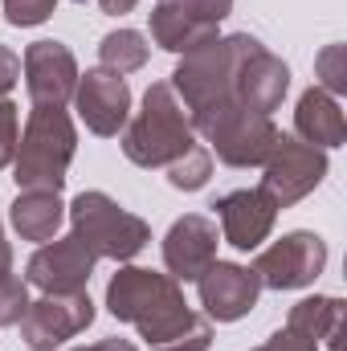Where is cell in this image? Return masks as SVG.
Listing matches in <instances>:
<instances>
[{"label": "cell", "instance_id": "6da1fadb", "mask_svg": "<svg viewBox=\"0 0 347 351\" xmlns=\"http://www.w3.org/2000/svg\"><path fill=\"white\" fill-rule=\"evenodd\" d=\"M106 306L115 319L135 323L139 339H147L152 351H208L213 343L208 319L188 311L180 282L168 274H152L139 265L119 269L106 286Z\"/></svg>", "mask_w": 347, "mask_h": 351}, {"label": "cell", "instance_id": "7a4b0ae2", "mask_svg": "<svg viewBox=\"0 0 347 351\" xmlns=\"http://www.w3.org/2000/svg\"><path fill=\"white\" fill-rule=\"evenodd\" d=\"M254 45H258V37L233 33V37H217V41L184 53V62L172 74V90L184 102L188 119H192V131H200L225 106L237 102L233 98V82H237V70H241V62H246V53Z\"/></svg>", "mask_w": 347, "mask_h": 351}, {"label": "cell", "instance_id": "3957f363", "mask_svg": "<svg viewBox=\"0 0 347 351\" xmlns=\"http://www.w3.org/2000/svg\"><path fill=\"white\" fill-rule=\"evenodd\" d=\"M74 147H78V131H74L66 106H33L25 131H21L16 156H12L16 188L62 192L66 168L74 160Z\"/></svg>", "mask_w": 347, "mask_h": 351}, {"label": "cell", "instance_id": "277c9868", "mask_svg": "<svg viewBox=\"0 0 347 351\" xmlns=\"http://www.w3.org/2000/svg\"><path fill=\"white\" fill-rule=\"evenodd\" d=\"M192 143H196V131L184 102L176 98L172 82H156L143 94V110L131 119L123 135V156L139 168H168Z\"/></svg>", "mask_w": 347, "mask_h": 351}, {"label": "cell", "instance_id": "5b68a950", "mask_svg": "<svg viewBox=\"0 0 347 351\" xmlns=\"http://www.w3.org/2000/svg\"><path fill=\"white\" fill-rule=\"evenodd\" d=\"M70 221H74V237L94 258L131 262L152 241L147 221L127 213V208H119L106 192H78L74 204H70Z\"/></svg>", "mask_w": 347, "mask_h": 351}, {"label": "cell", "instance_id": "8992f818", "mask_svg": "<svg viewBox=\"0 0 347 351\" xmlns=\"http://www.w3.org/2000/svg\"><path fill=\"white\" fill-rule=\"evenodd\" d=\"M200 135L213 143L217 160L229 168H261L270 160V152L278 147L282 131L270 123V114L246 110V106H225L213 123L200 127Z\"/></svg>", "mask_w": 347, "mask_h": 351}, {"label": "cell", "instance_id": "52a82bcc", "mask_svg": "<svg viewBox=\"0 0 347 351\" xmlns=\"http://www.w3.org/2000/svg\"><path fill=\"white\" fill-rule=\"evenodd\" d=\"M261 192L274 200V208H286L294 200H302L307 192H315L327 176V152L294 139V135H282L278 147L270 152V160L261 164Z\"/></svg>", "mask_w": 347, "mask_h": 351}, {"label": "cell", "instance_id": "ba28073f", "mask_svg": "<svg viewBox=\"0 0 347 351\" xmlns=\"http://www.w3.org/2000/svg\"><path fill=\"white\" fill-rule=\"evenodd\" d=\"M90 323H94V302H90L86 290L45 294V298H37V302L25 306V315H21V339L33 351H53V348H62L66 339L82 335Z\"/></svg>", "mask_w": 347, "mask_h": 351}, {"label": "cell", "instance_id": "9c48e42d", "mask_svg": "<svg viewBox=\"0 0 347 351\" xmlns=\"http://www.w3.org/2000/svg\"><path fill=\"white\" fill-rule=\"evenodd\" d=\"M327 265V241L319 233H286L282 241H274L270 250H261L254 274L265 290H298V286H311Z\"/></svg>", "mask_w": 347, "mask_h": 351}, {"label": "cell", "instance_id": "30bf717a", "mask_svg": "<svg viewBox=\"0 0 347 351\" xmlns=\"http://www.w3.org/2000/svg\"><path fill=\"white\" fill-rule=\"evenodd\" d=\"M74 106H78V119L86 123L94 135L110 139L131 119V86H127V78H119V74H110V70L98 66V70L78 74Z\"/></svg>", "mask_w": 347, "mask_h": 351}, {"label": "cell", "instance_id": "8fae6325", "mask_svg": "<svg viewBox=\"0 0 347 351\" xmlns=\"http://www.w3.org/2000/svg\"><path fill=\"white\" fill-rule=\"evenodd\" d=\"M25 90L33 106H66L78 90V62L62 41H33L25 49Z\"/></svg>", "mask_w": 347, "mask_h": 351}, {"label": "cell", "instance_id": "7c38bea8", "mask_svg": "<svg viewBox=\"0 0 347 351\" xmlns=\"http://www.w3.org/2000/svg\"><path fill=\"white\" fill-rule=\"evenodd\" d=\"M94 254L70 233V237H53L45 241L33 258H29V282L41 294H74L86 290L90 274H94Z\"/></svg>", "mask_w": 347, "mask_h": 351}, {"label": "cell", "instance_id": "4fadbf2b", "mask_svg": "<svg viewBox=\"0 0 347 351\" xmlns=\"http://www.w3.org/2000/svg\"><path fill=\"white\" fill-rule=\"evenodd\" d=\"M196 286H200V306L217 323L246 319L258 306V294H261L258 274L246 269V265H233V262H213L196 278Z\"/></svg>", "mask_w": 347, "mask_h": 351}, {"label": "cell", "instance_id": "5bb4252c", "mask_svg": "<svg viewBox=\"0 0 347 351\" xmlns=\"http://www.w3.org/2000/svg\"><path fill=\"white\" fill-rule=\"evenodd\" d=\"M217 225L200 213H188L180 217L168 237H164V265H168V278L176 282H196L208 265L217 262Z\"/></svg>", "mask_w": 347, "mask_h": 351}, {"label": "cell", "instance_id": "9a60e30c", "mask_svg": "<svg viewBox=\"0 0 347 351\" xmlns=\"http://www.w3.org/2000/svg\"><path fill=\"white\" fill-rule=\"evenodd\" d=\"M217 221H221V237L233 245V250H258L261 241L270 237L274 229V200L261 192V188H237V192H225L217 204Z\"/></svg>", "mask_w": 347, "mask_h": 351}, {"label": "cell", "instance_id": "2e32d148", "mask_svg": "<svg viewBox=\"0 0 347 351\" xmlns=\"http://www.w3.org/2000/svg\"><path fill=\"white\" fill-rule=\"evenodd\" d=\"M286 90H290V70L258 41V45L246 53V62H241V70H237V82H233L237 106L258 110V114H270V110L282 106Z\"/></svg>", "mask_w": 347, "mask_h": 351}, {"label": "cell", "instance_id": "e0dca14e", "mask_svg": "<svg viewBox=\"0 0 347 351\" xmlns=\"http://www.w3.org/2000/svg\"><path fill=\"white\" fill-rule=\"evenodd\" d=\"M294 127H298V139L327 152V147H339L347 139V119L335 102V94L311 86L298 98V110H294Z\"/></svg>", "mask_w": 347, "mask_h": 351}, {"label": "cell", "instance_id": "ac0fdd59", "mask_svg": "<svg viewBox=\"0 0 347 351\" xmlns=\"http://www.w3.org/2000/svg\"><path fill=\"white\" fill-rule=\"evenodd\" d=\"M152 37L160 49L168 53H192L208 41H217V25L188 12L184 4H172V0H160L156 12H152Z\"/></svg>", "mask_w": 347, "mask_h": 351}, {"label": "cell", "instance_id": "d6986e66", "mask_svg": "<svg viewBox=\"0 0 347 351\" xmlns=\"http://www.w3.org/2000/svg\"><path fill=\"white\" fill-rule=\"evenodd\" d=\"M12 229L25 237V241H53L62 221H66V204L58 192H45V188H25L16 200H12Z\"/></svg>", "mask_w": 347, "mask_h": 351}, {"label": "cell", "instance_id": "ffe728a7", "mask_svg": "<svg viewBox=\"0 0 347 351\" xmlns=\"http://www.w3.org/2000/svg\"><path fill=\"white\" fill-rule=\"evenodd\" d=\"M286 327H294V331L311 335L315 343L323 339L327 348H339V331H344V302H339V298H323V294L302 298L298 306H290Z\"/></svg>", "mask_w": 347, "mask_h": 351}, {"label": "cell", "instance_id": "44dd1931", "mask_svg": "<svg viewBox=\"0 0 347 351\" xmlns=\"http://www.w3.org/2000/svg\"><path fill=\"white\" fill-rule=\"evenodd\" d=\"M147 37L143 33H135V29H119V33H106L102 37V45H98V66L102 70H110V74H119V78H127V74H135V70H143L147 66Z\"/></svg>", "mask_w": 347, "mask_h": 351}, {"label": "cell", "instance_id": "7402d4cb", "mask_svg": "<svg viewBox=\"0 0 347 351\" xmlns=\"http://www.w3.org/2000/svg\"><path fill=\"white\" fill-rule=\"evenodd\" d=\"M208 176H213V156H208L200 143H192L180 160L168 164V184L180 188V192H196V188H204Z\"/></svg>", "mask_w": 347, "mask_h": 351}, {"label": "cell", "instance_id": "603a6c76", "mask_svg": "<svg viewBox=\"0 0 347 351\" xmlns=\"http://www.w3.org/2000/svg\"><path fill=\"white\" fill-rule=\"evenodd\" d=\"M25 306H29V290H25V282H21L12 269H8V274H0V327L21 323Z\"/></svg>", "mask_w": 347, "mask_h": 351}, {"label": "cell", "instance_id": "cb8c5ba5", "mask_svg": "<svg viewBox=\"0 0 347 351\" xmlns=\"http://www.w3.org/2000/svg\"><path fill=\"white\" fill-rule=\"evenodd\" d=\"M319 78H323L319 90H327V94H344L347 90V49L344 45H327L319 53Z\"/></svg>", "mask_w": 347, "mask_h": 351}, {"label": "cell", "instance_id": "d4e9b609", "mask_svg": "<svg viewBox=\"0 0 347 351\" xmlns=\"http://www.w3.org/2000/svg\"><path fill=\"white\" fill-rule=\"evenodd\" d=\"M53 8H58V0H4L8 25H16V29H33V25L49 21Z\"/></svg>", "mask_w": 347, "mask_h": 351}, {"label": "cell", "instance_id": "484cf974", "mask_svg": "<svg viewBox=\"0 0 347 351\" xmlns=\"http://www.w3.org/2000/svg\"><path fill=\"white\" fill-rule=\"evenodd\" d=\"M16 143H21V114H16V106L8 98H0V168L12 164Z\"/></svg>", "mask_w": 347, "mask_h": 351}, {"label": "cell", "instance_id": "4316f807", "mask_svg": "<svg viewBox=\"0 0 347 351\" xmlns=\"http://www.w3.org/2000/svg\"><path fill=\"white\" fill-rule=\"evenodd\" d=\"M258 351H319V343H315L311 335L294 331V327H282V331H274L270 343H261Z\"/></svg>", "mask_w": 347, "mask_h": 351}, {"label": "cell", "instance_id": "83f0119b", "mask_svg": "<svg viewBox=\"0 0 347 351\" xmlns=\"http://www.w3.org/2000/svg\"><path fill=\"white\" fill-rule=\"evenodd\" d=\"M172 4H184L188 12H196V16L213 21V25H221V21L233 12V0H172Z\"/></svg>", "mask_w": 347, "mask_h": 351}, {"label": "cell", "instance_id": "f1b7e54d", "mask_svg": "<svg viewBox=\"0 0 347 351\" xmlns=\"http://www.w3.org/2000/svg\"><path fill=\"white\" fill-rule=\"evenodd\" d=\"M16 78H21V58H16L12 49L0 45V98L16 86Z\"/></svg>", "mask_w": 347, "mask_h": 351}, {"label": "cell", "instance_id": "f546056e", "mask_svg": "<svg viewBox=\"0 0 347 351\" xmlns=\"http://www.w3.org/2000/svg\"><path fill=\"white\" fill-rule=\"evenodd\" d=\"M74 351H139L127 339H102V343H90V348H74Z\"/></svg>", "mask_w": 347, "mask_h": 351}, {"label": "cell", "instance_id": "4dcf8cb0", "mask_svg": "<svg viewBox=\"0 0 347 351\" xmlns=\"http://www.w3.org/2000/svg\"><path fill=\"white\" fill-rule=\"evenodd\" d=\"M98 8H102V12H110V16H119V12H131V8H135V0H98Z\"/></svg>", "mask_w": 347, "mask_h": 351}, {"label": "cell", "instance_id": "1f68e13d", "mask_svg": "<svg viewBox=\"0 0 347 351\" xmlns=\"http://www.w3.org/2000/svg\"><path fill=\"white\" fill-rule=\"evenodd\" d=\"M8 269H12V250H8V241L0 233V274H8Z\"/></svg>", "mask_w": 347, "mask_h": 351}, {"label": "cell", "instance_id": "d6a6232c", "mask_svg": "<svg viewBox=\"0 0 347 351\" xmlns=\"http://www.w3.org/2000/svg\"><path fill=\"white\" fill-rule=\"evenodd\" d=\"M78 4H90V0H78Z\"/></svg>", "mask_w": 347, "mask_h": 351}]
</instances>
